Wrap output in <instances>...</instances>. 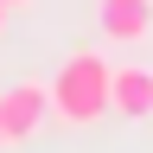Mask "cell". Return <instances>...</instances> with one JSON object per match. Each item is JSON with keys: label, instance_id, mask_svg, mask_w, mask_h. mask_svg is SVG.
<instances>
[{"label": "cell", "instance_id": "5", "mask_svg": "<svg viewBox=\"0 0 153 153\" xmlns=\"http://www.w3.org/2000/svg\"><path fill=\"white\" fill-rule=\"evenodd\" d=\"M7 13H13V7H7V0H0V32H7Z\"/></svg>", "mask_w": 153, "mask_h": 153}, {"label": "cell", "instance_id": "6", "mask_svg": "<svg viewBox=\"0 0 153 153\" xmlns=\"http://www.w3.org/2000/svg\"><path fill=\"white\" fill-rule=\"evenodd\" d=\"M7 147H13V140H7V128H0V153H7Z\"/></svg>", "mask_w": 153, "mask_h": 153}, {"label": "cell", "instance_id": "4", "mask_svg": "<svg viewBox=\"0 0 153 153\" xmlns=\"http://www.w3.org/2000/svg\"><path fill=\"white\" fill-rule=\"evenodd\" d=\"M108 102H115V115H128V121H147L153 115V64H115Z\"/></svg>", "mask_w": 153, "mask_h": 153}, {"label": "cell", "instance_id": "2", "mask_svg": "<svg viewBox=\"0 0 153 153\" xmlns=\"http://www.w3.org/2000/svg\"><path fill=\"white\" fill-rule=\"evenodd\" d=\"M51 121V83H13L0 89V128H7V140H38V128Z\"/></svg>", "mask_w": 153, "mask_h": 153}, {"label": "cell", "instance_id": "1", "mask_svg": "<svg viewBox=\"0 0 153 153\" xmlns=\"http://www.w3.org/2000/svg\"><path fill=\"white\" fill-rule=\"evenodd\" d=\"M108 83H115V64H108L102 51H70L64 70L51 76V115H57L64 128L102 121V115L115 108V102H108Z\"/></svg>", "mask_w": 153, "mask_h": 153}, {"label": "cell", "instance_id": "7", "mask_svg": "<svg viewBox=\"0 0 153 153\" xmlns=\"http://www.w3.org/2000/svg\"><path fill=\"white\" fill-rule=\"evenodd\" d=\"M7 7H26V0H7Z\"/></svg>", "mask_w": 153, "mask_h": 153}, {"label": "cell", "instance_id": "3", "mask_svg": "<svg viewBox=\"0 0 153 153\" xmlns=\"http://www.w3.org/2000/svg\"><path fill=\"white\" fill-rule=\"evenodd\" d=\"M96 26L108 45H147L153 38V0H96Z\"/></svg>", "mask_w": 153, "mask_h": 153}]
</instances>
